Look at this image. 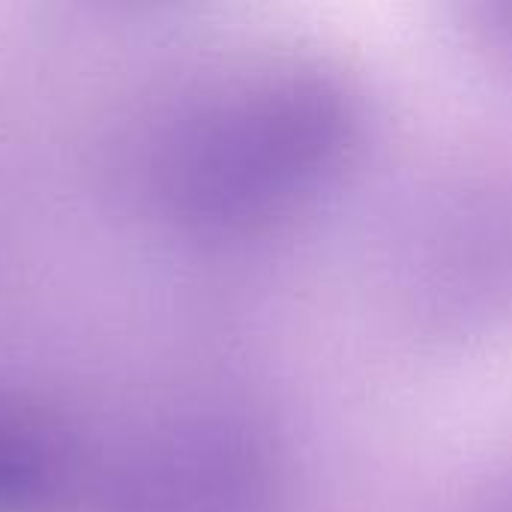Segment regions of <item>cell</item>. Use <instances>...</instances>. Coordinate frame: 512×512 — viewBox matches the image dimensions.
<instances>
[{"instance_id": "cell-1", "label": "cell", "mask_w": 512, "mask_h": 512, "mask_svg": "<svg viewBox=\"0 0 512 512\" xmlns=\"http://www.w3.org/2000/svg\"><path fill=\"white\" fill-rule=\"evenodd\" d=\"M363 138L357 87L330 60L267 48L216 69L171 114L153 195L183 231L255 237L327 195Z\"/></svg>"}, {"instance_id": "cell-2", "label": "cell", "mask_w": 512, "mask_h": 512, "mask_svg": "<svg viewBox=\"0 0 512 512\" xmlns=\"http://www.w3.org/2000/svg\"><path fill=\"white\" fill-rule=\"evenodd\" d=\"M285 456L255 417L192 411L150 432L114 474L105 512H288Z\"/></svg>"}, {"instance_id": "cell-3", "label": "cell", "mask_w": 512, "mask_h": 512, "mask_svg": "<svg viewBox=\"0 0 512 512\" xmlns=\"http://www.w3.org/2000/svg\"><path fill=\"white\" fill-rule=\"evenodd\" d=\"M75 486V456L45 414L0 402V512H60Z\"/></svg>"}, {"instance_id": "cell-4", "label": "cell", "mask_w": 512, "mask_h": 512, "mask_svg": "<svg viewBox=\"0 0 512 512\" xmlns=\"http://www.w3.org/2000/svg\"><path fill=\"white\" fill-rule=\"evenodd\" d=\"M477 27H480V36L512 63V3L480 6Z\"/></svg>"}, {"instance_id": "cell-5", "label": "cell", "mask_w": 512, "mask_h": 512, "mask_svg": "<svg viewBox=\"0 0 512 512\" xmlns=\"http://www.w3.org/2000/svg\"><path fill=\"white\" fill-rule=\"evenodd\" d=\"M471 512H512V465L486 486Z\"/></svg>"}]
</instances>
